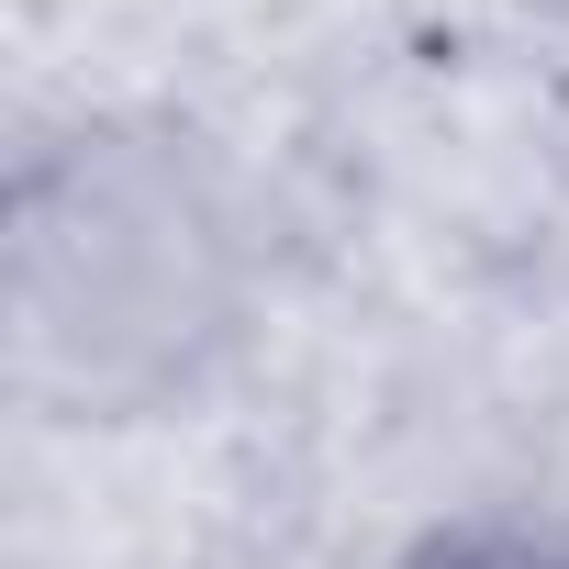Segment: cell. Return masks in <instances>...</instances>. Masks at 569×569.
<instances>
[{
  "instance_id": "7a4b0ae2",
  "label": "cell",
  "mask_w": 569,
  "mask_h": 569,
  "mask_svg": "<svg viewBox=\"0 0 569 569\" xmlns=\"http://www.w3.org/2000/svg\"><path fill=\"white\" fill-rule=\"evenodd\" d=\"M391 569H569V536L558 525H525V513H469V525L413 536Z\"/></svg>"
},
{
  "instance_id": "3957f363",
  "label": "cell",
  "mask_w": 569,
  "mask_h": 569,
  "mask_svg": "<svg viewBox=\"0 0 569 569\" xmlns=\"http://www.w3.org/2000/svg\"><path fill=\"white\" fill-rule=\"evenodd\" d=\"M525 12H536V23H569V0H525Z\"/></svg>"
},
{
  "instance_id": "6da1fadb",
  "label": "cell",
  "mask_w": 569,
  "mask_h": 569,
  "mask_svg": "<svg viewBox=\"0 0 569 569\" xmlns=\"http://www.w3.org/2000/svg\"><path fill=\"white\" fill-rule=\"evenodd\" d=\"M12 391L57 425L201 402L257 325V246L223 157L168 112H90L12 168Z\"/></svg>"
}]
</instances>
